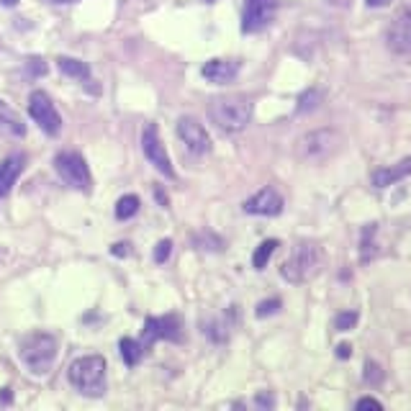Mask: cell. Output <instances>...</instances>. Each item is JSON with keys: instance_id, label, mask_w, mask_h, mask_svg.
Listing matches in <instances>:
<instances>
[{"instance_id": "28", "label": "cell", "mask_w": 411, "mask_h": 411, "mask_svg": "<svg viewBox=\"0 0 411 411\" xmlns=\"http://www.w3.org/2000/svg\"><path fill=\"white\" fill-rule=\"evenodd\" d=\"M170 252H173V242L170 239H162L160 245L155 247V262H167V257H170Z\"/></svg>"}, {"instance_id": "27", "label": "cell", "mask_w": 411, "mask_h": 411, "mask_svg": "<svg viewBox=\"0 0 411 411\" xmlns=\"http://www.w3.org/2000/svg\"><path fill=\"white\" fill-rule=\"evenodd\" d=\"M381 381H383V370H381V365L373 363V360H367L365 363V383L378 385Z\"/></svg>"}, {"instance_id": "18", "label": "cell", "mask_w": 411, "mask_h": 411, "mask_svg": "<svg viewBox=\"0 0 411 411\" xmlns=\"http://www.w3.org/2000/svg\"><path fill=\"white\" fill-rule=\"evenodd\" d=\"M57 67L62 70L67 77H75V80H88L90 77V67L80 59H73V57H59L57 59Z\"/></svg>"}, {"instance_id": "29", "label": "cell", "mask_w": 411, "mask_h": 411, "mask_svg": "<svg viewBox=\"0 0 411 411\" xmlns=\"http://www.w3.org/2000/svg\"><path fill=\"white\" fill-rule=\"evenodd\" d=\"M355 406H357V409H375V411L383 409V403L378 401V399H373V396H365V399H360Z\"/></svg>"}, {"instance_id": "31", "label": "cell", "mask_w": 411, "mask_h": 411, "mask_svg": "<svg viewBox=\"0 0 411 411\" xmlns=\"http://www.w3.org/2000/svg\"><path fill=\"white\" fill-rule=\"evenodd\" d=\"M28 73H31V75H44L46 73V64L41 62L39 57H37V59H28Z\"/></svg>"}, {"instance_id": "3", "label": "cell", "mask_w": 411, "mask_h": 411, "mask_svg": "<svg viewBox=\"0 0 411 411\" xmlns=\"http://www.w3.org/2000/svg\"><path fill=\"white\" fill-rule=\"evenodd\" d=\"M342 142L345 139L337 128H314L296 142V157L309 164L327 162L329 157H334L342 149Z\"/></svg>"}, {"instance_id": "26", "label": "cell", "mask_w": 411, "mask_h": 411, "mask_svg": "<svg viewBox=\"0 0 411 411\" xmlns=\"http://www.w3.org/2000/svg\"><path fill=\"white\" fill-rule=\"evenodd\" d=\"M195 245H201V249H213V252H219V249H224V242H221L216 234H198L195 237Z\"/></svg>"}, {"instance_id": "14", "label": "cell", "mask_w": 411, "mask_h": 411, "mask_svg": "<svg viewBox=\"0 0 411 411\" xmlns=\"http://www.w3.org/2000/svg\"><path fill=\"white\" fill-rule=\"evenodd\" d=\"M203 77L209 82H216V85H227L239 75V62L234 59H209L203 64Z\"/></svg>"}, {"instance_id": "7", "label": "cell", "mask_w": 411, "mask_h": 411, "mask_svg": "<svg viewBox=\"0 0 411 411\" xmlns=\"http://www.w3.org/2000/svg\"><path fill=\"white\" fill-rule=\"evenodd\" d=\"M28 116L37 121L39 128L49 137H57L62 131V116L44 90H34L28 95Z\"/></svg>"}, {"instance_id": "22", "label": "cell", "mask_w": 411, "mask_h": 411, "mask_svg": "<svg viewBox=\"0 0 411 411\" xmlns=\"http://www.w3.org/2000/svg\"><path fill=\"white\" fill-rule=\"evenodd\" d=\"M321 98H324V93H321V90H314V88H311V90H306V93L301 95V98H298V106H296V111H298V113H306V111L319 108Z\"/></svg>"}, {"instance_id": "16", "label": "cell", "mask_w": 411, "mask_h": 411, "mask_svg": "<svg viewBox=\"0 0 411 411\" xmlns=\"http://www.w3.org/2000/svg\"><path fill=\"white\" fill-rule=\"evenodd\" d=\"M409 175H411V157H406V160L391 164V167H381V170H375L370 180H373L375 188H388V185H396L399 180L409 178Z\"/></svg>"}, {"instance_id": "11", "label": "cell", "mask_w": 411, "mask_h": 411, "mask_svg": "<svg viewBox=\"0 0 411 411\" xmlns=\"http://www.w3.org/2000/svg\"><path fill=\"white\" fill-rule=\"evenodd\" d=\"M178 137H180V142H183L185 149H188L191 155L203 157L211 152L209 131L203 128V124H198V121L191 119V116H183V119L178 121Z\"/></svg>"}, {"instance_id": "1", "label": "cell", "mask_w": 411, "mask_h": 411, "mask_svg": "<svg viewBox=\"0 0 411 411\" xmlns=\"http://www.w3.org/2000/svg\"><path fill=\"white\" fill-rule=\"evenodd\" d=\"M209 119L227 134L245 131L252 121V101L245 95H221L209 103Z\"/></svg>"}, {"instance_id": "9", "label": "cell", "mask_w": 411, "mask_h": 411, "mask_svg": "<svg viewBox=\"0 0 411 411\" xmlns=\"http://www.w3.org/2000/svg\"><path fill=\"white\" fill-rule=\"evenodd\" d=\"M157 339H170V342H180L183 339V319L178 314L170 316H149L144 321V332H142V345L149 347Z\"/></svg>"}, {"instance_id": "4", "label": "cell", "mask_w": 411, "mask_h": 411, "mask_svg": "<svg viewBox=\"0 0 411 411\" xmlns=\"http://www.w3.org/2000/svg\"><path fill=\"white\" fill-rule=\"evenodd\" d=\"M321 262H324L321 247L316 242L303 239V242H298V245L293 247L291 257L280 267V275H283L288 283H306V280H311L321 270Z\"/></svg>"}, {"instance_id": "35", "label": "cell", "mask_w": 411, "mask_h": 411, "mask_svg": "<svg viewBox=\"0 0 411 411\" xmlns=\"http://www.w3.org/2000/svg\"><path fill=\"white\" fill-rule=\"evenodd\" d=\"M0 6H6V8H13V6H19V0H0Z\"/></svg>"}, {"instance_id": "21", "label": "cell", "mask_w": 411, "mask_h": 411, "mask_svg": "<svg viewBox=\"0 0 411 411\" xmlns=\"http://www.w3.org/2000/svg\"><path fill=\"white\" fill-rule=\"evenodd\" d=\"M139 206H142V201H139L137 195H121L119 203H116V219L126 221L131 216H137Z\"/></svg>"}, {"instance_id": "6", "label": "cell", "mask_w": 411, "mask_h": 411, "mask_svg": "<svg viewBox=\"0 0 411 411\" xmlns=\"http://www.w3.org/2000/svg\"><path fill=\"white\" fill-rule=\"evenodd\" d=\"M55 170L70 188L82 193L90 191V170H88L82 155H77V152H59L55 157Z\"/></svg>"}, {"instance_id": "5", "label": "cell", "mask_w": 411, "mask_h": 411, "mask_svg": "<svg viewBox=\"0 0 411 411\" xmlns=\"http://www.w3.org/2000/svg\"><path fill=\"white\" fill-rule=\"evenodd\" d=\"M67 378L82 396L98 399L106 391V360L101 355L77 357L67 370Z\"/></svg>"}, {"instance_id": "33", "label": "cell", "mask_w": 411, "mask_h": 411, "mask_svg": "<svg viewBox=\"0 0 411 411\" xmlns=\"http://www.w3.org/2000/svg\"><path fill=\"white\" fill-rule=\"evenodd\" d=\"M350 355H352V347H350V345H345V342H342V345H339V347H337V357H342V360H347Z\"/></svg>"}, {"instance_id": "17", "label": "cell", "mask_w": 411, "mask_h": 411, "mask_svg": "<svg viewBox=\"0 0 411 411\" xmlns=\"http://www.w3.org/2000/svg\"><path fill=\"white\" fill-rule=\"evenodd\" d=\"M0 131H6L10 137H23L26 134V124L19 119L16 111H10L3 101H0Z\"/></svg>"}, {"instance_id": "38", "label": "cell", "mask_w": 411, "mask_h": 411, "mask_svg": "<svg viewBox=\"0 0 411 411\" xmlns=\"http://www.w3.org/2000/svg\"><path fill=\"white\" fill-rule=\"evenodd\" d=\"M203 3H216V0H203Z\"/></svg>"}, {"instance_id": "24", "label": "cell", "mask_w": 411, "mask_h": 411, "mask_svg": "<svg viewBox=\"0 0 411 411\" xmlns=\"http://www.w3.org/2000/svg\"><path fill=\"white\" fill-rule=\"evenodd\" d=\"M357 319H360L357 311H339L337 316H334V329L337 332H350V329H355Z\"/></svg>"}, {"instance_id": "20", "label": "cell", "mask_w": 411, "mask_h": 411, "mask_svg": "<svg viewBox=\"0 0 411 411\" xmlns=\"http://www.w3.org/2000/svg\"><path fill=\"white\" fill-rule=\"evenodd\" d=\"M278 247H280L278 239H265V242L255 249V255H252V267H255V270H265L267 262H270V257L275 255Z\"/></svg>"}, {"instance_id": "32", "label": "cell", "mask_w": 411, "mask_h": 411, "mask_svg": "<svg viewBox=\"0 0 411 411\" xmlns=\"http://www.w3.org/2000/svg\"><path fill=\"white\" fill-rule=\"evenodd\" d=\"M116 257H126L128 255V245L126 242H119V245H113V249H111Z\"/></svg>"}, {"instance_id": "36", "label": "cell", "mask_w": 411, "mask_h": 411, "mask_svg": "<svg viewBox=\"0 0 411 411\" xmlns=\"http://www.w3.org/2000/svg\"><path fill=\"white\" fill-rule=\"evenodd\" d=\"M0 399H3V401H10V393H8V388H3V393H0Z\"/></svg>"}, {"instance_id": "10", "label": "cell", "mask_w": 411, "mask_h": 411, "mask_svg": "<svg viewBox=\"0 0 411 411\" xmlns=\"http://www.w3.org/2000/svg\"><path fill=\"white\" fill-rule=\"evenodd\" d=\"M142 152H144V157L149 160V164H155L164 178H175L173 162H170L167 149H164L162 139H160L157 124H146L144 131H142Z\"/></svg>"}, {"instance_id": "13", "label": "cell", "mask_w": 411, "mask_h": 411, "mask_svg": "<svg viewBox=\"0 0 411 411\" xmlns=\"http://www.w3.org/2000/svg\"><path fill=\"white\" fill-rule=\"evenodd\" d=\"M245 211L252 216H278L283 211V195L275 188H262L245 201Z\"/></svg>"}, {"instance_id": "23", "label": "cell", "mask_w": 411, "mask_h": 411, "mask_svg": "<svg viewBox=\"0 0 411 411\" xmlns=\"http://www.w3.org/2000/svg\"><path fill=\"white\" fill-rule=\"evenodd\" d=\"M375 231H378V227H375V224L365 227V231H363V247H360V257H363V262L373 260V255H375V245H373Z\"/></svg>"}, {"instance_id": "30", "label": "cell", "mask_w": 411, "mask_h": 411, "mask_svg": "<svg viewBox=\"0 0 411 411\" xmlns=\"http://www.w3.org/2000/svg\"><path fill=\"white\" fill-rule=\"evenodd\" d=\"M255 403H257V406H262V409H273V406H275V399L270 396V393H257Z\"/></svg>"}, {"instance_id": "37", "label": "cell", "mask_w": 411, "mask_h": 411, "mask_svg": "<svg viewBox=\"0 0 411 411\" xmlns=\"http://www.w3.org/2000/svg\"><path fill=\"white\" fill-rule=\"evenodd\" d=\"M49 3H57V6H64V3H75V0H49Z\"/></svg>"}, {"instance_id": "25", "label": "cell", "mask_w": 411, "mask_h": 411, "mask_svg": "<svg viewBox=\"0 0 411 411\" xmlns=\"http://www.w3.org/2000/svg\"><path fill=\"white\" fill-rule=\"evenodd\" d=\"M280 306H283V303H280V298H267V301H260L257 303V316H260V319H265V316H273V314H278V311H280Z\"/></svg>"}, {"instance_id": "2", "label": "cell", "mask_w": 411, "mask_h": 411, "mask_svg": "<svg viewBox=\"0 0 411 411\" xmlns=\"http://www.w3.org/2000/svg\"><path fill=\"white\" fill-rule=\"evenodd\" d=\"M57 352H59L57 337L49 334V332H34V334H28V337L21 339V347H19L21 363L34 375L49 373L57 360Z\"/></svg>"}, {"instance_id": "15", "label": "cell", "mask_w": 411, "mask_h": 411, "mask_svg": "<svg viewBox=\"0 0 411 411\" xmlns=\"http://www.w3.org/2000/svg\"><path fill=\"white\" fill-rule=\"evenodd\" d=\"M23 164H26V157L23 155H10L0 162V198L8 195L10 188L16 185L19 175L23 173Z\"/></svg>"}, {"instance_id": "12", "label": "cell", "mask_w": 411, "mask_h": 411, "mask_svg": "<svg viewBox=\"0 0 411 411\" xmlns=\"http://www.w3.org/2000/svg\"><path fill=\"white\" fill-rule=\"evenodd\" d=\"M385 44L396 55H411V6L399 10L385 31Z\"/></svg>"}, {"instance_id": "19", "label": "cell", "mask_w": 411, "mask_h": 411, "mask_svg": "<svg viewBox=\"0 0 411 411\" xmlns=\"http://www.w3.org/2000/svg\"><path fill=\"white\" fill-rule=\"evenodd\" d=\"M119 350H121V357H124V363H126L128 367H134L139 360H142L144 345H142V342H137V339H131V337H124L119 342Z\"/></svg>"}, {"instance_id": "34", "label": "cell", "mask_w": 411, "mask_h": 411, "mask_svg": "<svg viewBox=\"0 0 411 411\" xmlns=\"http://www.w3.org/2000/svg\"><path fill=\"white\" fill-rule=\"evenodd\" d=\"M370 8H383V6H388V0H365Z\"/></svg>"}, {"instance_id": "8", "label": "cell", "mask_w": 411, "mask_h": 411, "mask_svg": "<svg viewBox=\"0 0 411 411\" xmlns=\"http://www.w3.org/2000/svg\"><path fill=\"white\" fill-rule=\"evenodd\" d=\"M280 0H245L242 8V31L245 34H260L262 28L273 23Z\"/></svg>"}]
</instances>
